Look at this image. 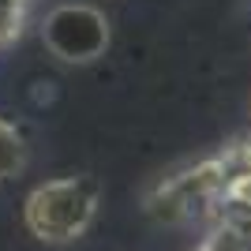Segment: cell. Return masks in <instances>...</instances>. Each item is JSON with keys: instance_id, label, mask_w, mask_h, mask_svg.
Wrapping results in <instances>:
<instances>
[{"instance_id": "5", "label": "cell", "mask_w": 251, "mask_h": 251, "mask_svg": "<svg viewBox=\"0 0 251 251\" xmlns=\"http://www.w3.org/2000/svg\"><path fill=\"white\" fill-rule=\"evenodd\" d=\"M199 251H251V240L240 236L236 229H229V225H218V229L199 244Z\"/></svg>"}, {"instance_id": "2", "label": "cell", "mask_w": 251, "mask_h": 251, "mask_svg": "<svg viewBox=\"0 0 251 251\" xmlns=\"http://www.w3.org/2000/svg\"><path fill=\"white\" fill-rule=\"evenodd\" d=\"M98 202H101V184L94 176H60L26 195L23 221L30 236L45 244H72L98 218Z\"/></svg>"}, {"instance_id": "1", "label": "cell", "mask_w": 251, "mask_h": 251, "mask_svg": "<svg viewBox=\"0 0 251 251\" xmlns=\"http://www.w3.org/2000/svg\"><path fill=\"white\" fill-rule=\"evenodd\" d=\"M251 173V147H229L225 154L206 157L199 165L169 176L161 188L147 199V210L157 221H188L218 206V199Z\"/></svg>"}, {"instance_id": "3", "label": "cell", "mask_w": 251, "mask_h": 251, "mask_svg": "<svg viewBox=\"0 0 251 251\" xmlns=\"http://www.w3.org/2000/svg\"><path fill=\"white\" fill-rule=\"evenodd\" d=\"M42 42L64 64H90L109 49V19L90 4H60L45 15Z\"/></svg>"}, {"instance_id": "4", "label": "cell", "mask_w": 251, "mask_h": 251, "mask_svg": "<svg viewBox=\"0 0 251 251\" xmlns=\"http://www.w3.org/2000/svg\"><path fill=\"white\" fill-rule=\"evenodd\" d=\"M26 169V139L15 124L0 120V184L15 180Z\"/></svg>"}]
</instances>
